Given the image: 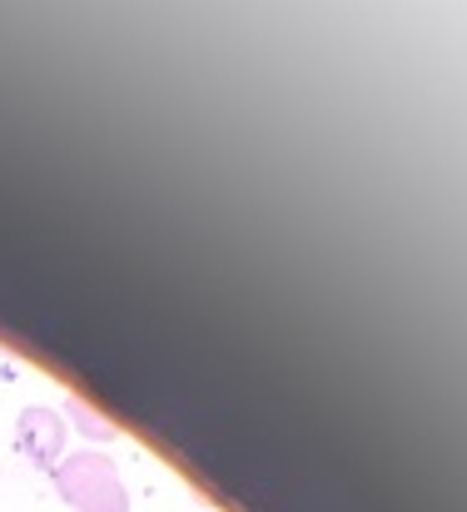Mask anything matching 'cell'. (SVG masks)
<instances>
[{"label": "cell", "instance_id": "obj_3", "mask_svg": "<svg viewBox=\"0 0 467 512\" xmlns=\"http://www.w3.org/2000/svg\"><path fill=\"white\" fill-rule=\"evenodd\" d=\"M65 413H70V418L80 423V433H85V438H115V428H110V423H105L100 413H90V408H85L80 398H65Z\"/></svg>", "mask_w": 467, "mask_h": 512}, {"label": "cell", "instance_id": "obj_2", "mask_svg": "<svg viewBox=\"0 0 467 512\" xmlns=\"http://www.w3.org/2000/svg\"><path fill=\"white\" fill-rule=\"evenodd\" d=\"M65 438H70V428H65V418L55 408H40L35 403V408H25L15 418V448L35 468H55L65 458Z\"/></svg>", "mask_w": 467, "mask_h": 512}, {"label": "cell", "instance_id": "obj_1", "mask_svg": "<svg viewBox=\"0 0 467 512\" xmlns=\"http://www.w3.org/2000/svg\"><path fill=\"white\" fill-rule=\"evenodd\" d=\"M50 478H55V493L75 512H130V493L120 483V468L105 453H95V448L65 453L50 468Z\"/></svg>", "mask_w": 467, "mask_h": 512}]
</instances>
